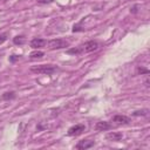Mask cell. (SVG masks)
Masks as SVG:
<instances>
[{
  "instance_id": "5",
  "label": "cell",
  "mask_w": 150,
  "mask_h": 150,
  "mask_svg": "<svg viewBox=\"0 0 150 150\" xmlns=\"http://www.w3.org/2000/svg\"><path fill=\"white\" fill-rule=\"evenodd\" d=\"M99 47H100V44H99L97 41H95V40H92V41L86 42L82 49H83V52H86V53H91V52L97 50Z\"/></svg>"
},
{
  "instance_id": "6",
  "label": "cell",
  "mask_w": 150,
  "mask_h": 150,
  "mask_svg": "<svg viewBox=\"0 0 150 150\" xmlns=\"http://www.w3.org/2000/svg\"><path fill=\"white\" fill-rule=\"evenodd\" d=\"M123 138V134L122 133H117V131H110L106 135V140L110 141V142H118Z\"/></svg>"
},
{
  "instance_id": "8",
  "label": "cell",
  "mask_w": 150,
  "mask_h": 150,
  "mask_svg": "<svg viewBox=\"0 0 150 150\" xmlns=\"http://www.w3.org/2000/svg\"><path fill=\"white\" fill-rule=\"evenodd\" d=\"M47 45V41L45 39H41V38H34L32 41H31V47L33 49H39V48H42Z\"/></svg>"
},
{
  "instance_id": "14",
  "label": "cell",
  "mask_w": 150,
  "mask_h": 150,
  "mask_svg": "<svg viewBox=\"0 0 150 150\" xmlns=\"http://www.w3.org/2000/svg\"><path fill=\"white\" fill-rule=\"evenodd\" d=\"M140 115H143V116H145V115H148V110L147 109H144V110H138V111H135L134 113V116H140Z\"/></svg>"
},
{
  "instance_id": "9",
  "label": "cell",
  "mask_w": 150,
  "mask_h": 150,
  "mask_svg": "<svg viewBox=\"0 0 150 150\" xmlns=\"http://www.w3.org/2000/svg\"><path fill=\"white\" fill-rule=\"evenodd\" d=\"M95 129L97 131H106V130L111 129V124L109 122H106V121H100V122H96Z\"/></svg>"
},
{
  "instance_id": "19",
  "label": "cell",
  "mask_w": 150,
  "mask_h": 150,
  "mask_svg": "<svg viewBox=\"0 0 150 150\" xmlns=\"http://www.w3.org/2000/svg\"><path fill=\"white\" fill-rule=\"evenodd\" d=\"M131 12H133V13H136V12H137V7H136V6H135V7H133Z\"/></svg>"
},
{
  "instance_id": "4",
  "label": "cell",
  "mask_w": 150,
  "mask_h": 150,
  "mask_svg": "<svg viewBox=\"0 0 150 150\" xmlns=\"http://www.w3.org/2000/svg\"><path fill=\"white\" fill-rule=\"evenodd\" d=\"M111 122H114L117 126H123V124H129L130 123V118L124 115H115L111 118Z\"/></svg>"
},
{
  "instance_id": "13",
  "label": "cell",
  "mask_w": 150,
  "mask_h": 150,
  "mask_svg": "<svg viewBox=\"0 0 150 150\" xmlns=\"http://www.w3.org/2000/svg\"><path fill=\"white\" fill-rule=\"evenodd\" d=\"M83 52L82 48H72V49H68L67 50V54H73V55H77V54H81Z\"/></svg>"
},
{
  "instance_id": "12",
  "label": "cell",
  "mask_w": 150,
  "mask_h": 150,
  "mask_svg": "<svg viewBox=\"0 0 150 150\" xmlns=\"http://www.w3.org/2000/svg\"><path fill=\"white\" fill-rule=\"evenodd\" d=\"M15 97V93L14 92H7V93H4L3 96H1V100H12Z\"/></svg>"
},
{
  "instance_id": "11",
  "label": "cell",
  "mask_w": 150,
  "mask_h": 150,
  "mask_svg": "<svg viewBox=\"0 0 150 150\" xmlns=\"http://www.w3.org/2000/svg\"><path fill=\"white\" fill-rule=\"evenodd\" d=\"M26 42V39H25V37L24 35H17L15 38H13V44L14 45H24Z\"/></svg>"
},
{
  "instance_id": "15",
  "label": "cell",
  "mask_w": 150,
  "mask_h": 150,
  "mask_svg": "<svg viewBox=\"0 0 150 150\" xmlns=\"http://www.w3.org/2000/svg\"><path fill=\"white\" fill-rule=\"evenodd\" d=\"M138 73H141V74H149V69L140 67V68H138Z\"/></svg>"
},
{
  "instance_id": "17",
  "label": "cell",
  "mask_w": 150,
  "mask_h": 150,
  "mask_svg": "<svg viewBox=\"0 0 150 150\" xmlns=\"http://www.w3.org/2000/svg\"><path fill=\"white\" fill-rule=\"evenodd\" d=\"M37 1L39 4H50V3L54 1V0H37Z\"/></svg>"
},
{
  "instance_id": "3",
  "label": "cell",
  "mask_w": 150,
  "mask_h": 150,
  "mask_svg": "<svg viewBox=\"0 0 150 150\" xmlns=\"http://www.w3.org/2000/svg\"><path fill=\"white\" fill-rule=\"evenodd\" d=\"M86 130V126L84 124H75L73 127H71L68 129V135L69 136H79L81 134H83V131Z\"/></svg>"
},
{
  "instance_id": "10",
  "label": "cell",
  "mask_w": 150,
  "mask_h": 150,
  "mask_svg": "<svg viewBox=\"0 0 150 150\" xmlns=\"http://www.w3.org/2000/svg\"><path fill=\"white\" fill-rule=\"evenodd\" d=\"M44 55H45V53H44L42 50H38V49H35V50H33L31 54H29V59H32V60L41 59Z\"/></svg>"
},
{
  "instance_id": "1",
  "label": "cell",
  "mask_w": 150,
  "mask_h": 150,
  "mask_svg": "<svg viewBox=\"0 0 150 150\" xmlns=\"http://www.w3.org/2000/svg\"><path fill=\"white\" fill-rule=\"evenodd\" d=\"M56 71H57V67L53 65H39V66H33L31 68V72L35 74H45V75H52Z\"/></svg>"
},
{
  "instance_id": "18",
  "label": "cell",
  "mask_w": 150,
  "mask_h": 150,
  "mask_svg": "<svg viewBox=\"0 0 150 150\" xmlns=\"http://www.w3.org/2000/svg\"><path fill=\"white\" fill-rule=\"evenodd\" d=\"M19 59V56H17V55H12L11 57H10V61H12V62H14V61H17V60Z\"/></svg>"
},
{
  "instance_id": "7",
  "label": "cell",
  "mask_w": 150,
  "mask_h": 150,
  "mask_svg": "<svg viewBox=\"0 0 150 150\" xmlns=\"http://www.w3.org/2000/svg\"><path fill=\"white\" fill-rule=\"evenodd\" d=\"M95 144L94 141H91V140H82L80 141L77 144H76V149L79 150H86V149H89V148H93Z\"/></svg>"
},
{
  "instance_id": "16",
  "label": "cell",
  "mask_w": 150,
  "mask_h": 150,
  "mask_svg": "<svg viewBox=\"0 0 150 150\" xmlns=\"http://www.w3.org/2000/svg\"><path fill=\"white\" fill-rule=\"evenodd\" d=\"M7 40V35L6 34H0V44H3Z\"/></svg>"
},
{
  "instance_id": "2",
  "label": "cell",
  "mask_w": 150,
  "mask_h": 150,
  "mask_svg": "<svg viewBox=\"0 0 150 150\" xmlns=\"http://www.w3.org/2000/svg\"><path fill=\"white\" fill-rule=\"evenodd\" d=\"M69 46V42L65 39H53L48 42V48L50 50H55V49H62V48H67Z\"/></svg>"
}]
</instances>
